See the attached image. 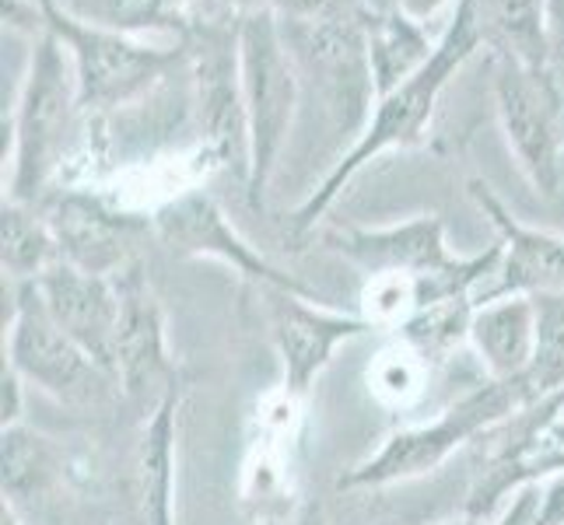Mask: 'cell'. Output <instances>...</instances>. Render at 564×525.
<instances>
[{
	"mask_svg": "<svg viewBox=\"0 0 564 525\" xmlns=\"http://www.w3.org/2000/svg\"><path fill=\"white\" fill-rule=\"evenodd\" d=\"M56 326L85 350V354L116 379V333H120L123 295L116 277H95L70 263L50 266L35 277Z\"/></svg>",
	"mask_w": 564,
	"mask_h": 525,
	"instance_id": "ba28073f",
	"label": "cell"
},
{
	"mask_svg": "<svg viewBox=\"0 0 564 525\" xmlns=\"http://www.w3.org/2000/svg\"><path fill=\"white\" fill-rule=\"evenodd\" d=\"M56 477V452L50 438L14 424L4 427V497L18 501L43 494Z\"/></svg>",
	"mask_w": 564,
	"mask_h": 525,
	"instance_id": "44dd1931",
	"label": "cell"
},
{
	"mask_svg": "<svg viewBox=\"0 0 564 525\" xmlns=\"http://www.w3.org/2000/svg\"><path fill=\"white\" fill-rule=\"evenodd\" d=\"M299 525H326V518H323V508H319V504H308V508L302 512V518H299Z\"/></svg>",
	"mask_w": 564,
	"mask_h": 525,
	"instance_id": "4316f807",
	"label": "cell"
},
{
	"mask_svg": "<svg viewBox=\"0 0 564 525\" xmlns=\"http://www.w3.org/2000/svg\"><path fill=\"white\" fill-rule=\"evenodd\" d=\"M0 414H4V427H14L22 420V375L4 361V375H0Z\"/></svg>",
	"mask_w": 564,
	"mask_h": 525,
	"instance_id": "cb8c5ba5",
	"label": "cell"
},
{
	"mask_svg": "<svg viewBox=\"0 0 564 525\" xmlns=\"http://www.w3.org/2000/svg\"><path fill=\"white\" fill-rule=\"evenodd\" d=\"M495 99H498L505 138H509L527 179L543 197H554L561 186L564 144H561L554 95L547 81H543V74L509 61L498 70Z\"/></svg>",
	"mask_w": 564,
	"mask_h": 525,
	"instance_id": "52a82bcc",
	"label": "cell"
},
{
	"mask_svg": "<svg viewBox=\"0 0 564 525\" xmlns=\"http://www.w3.org/2000/svg\"><path fill=\"white\" fill-rule=\"evenodd\" d=\"M498 525H547V518H543V480L519 483Z\"/></svg>",
	"mask_w": 564,
	"mask_h": 525,
	"instance_id": "603a6c76",
	"label": "cell"
},
{
	"mask_svg": "<svg viewBox=\"0 0 564 525\" xmlns=\"http://www.w3.org/2000/svg\"><path fill=\"white\" fill-rule=\"evenodd\" d=\"M8 364L22 379L35 382L43 393H50L53 400L74 403V406L106 400L109 385L116 382L56 326L35 281L18 284Z\"/></svg>",
	"mask_w": 564,
	"mask_h": 525,
	"instance_id": "5b68a950",
	"label": "cell"
},
{
	"mask_svg": "<svg viewBox=\"0 0 564 525\" xmlns=\"http://www.w3.org/2000/svg\"><path fill=\"white\" fill-rule=\"evenodd\" d=\"M536 302V343L533 361L522 375L530 403L564 396V295H540Z\"/></svg>",
	"mask_w": 564,
	"mask_h": 525,
	"instance_id": "ffe728a7",
	"label": "cell"
},
{
	"mask_svg": "<svg viewBox=\"0 0 564 525\" xmlns=\"http://www.w3.org/2000/svg\"><path fill=\"white\" fill-rule=\"evenodd\" d=\"M239 77L249 120V197L263 207V193L284 147L299 99V77L288 39L270 11H252L239 25Z\"/></svg>",
	"mask_w": 564,
	"mask_h": 525,
	"instance_id": "3957f363",
	"label": "cell"
},
{
	"mask_svg": "<svg viewBox=\"0 0 564 525\" xmlns=\"http://www.w3.org/2000/svg\"><path fill=\"white\" fill-rule=\"evenodd\" d=\"M0 260H4V274L22 281L43 277L50 266L61 263V245L53 239L50 221L43 225L25 210V204H4V221H0Z\"/></svg>",
	"mask_w": 564,
	"mask_h": 525,
	"instance_id": "d6986e66",
	"label": "cell"
},
{
	"mask_svg": "<svg viewBox=\"0 0 564 525\" xmlns=\"http://www.w3.org/2000/svg\"><path fill=\"white\" fill-rule=\"evenodd\" d=\"M432 53L435 50H427V39L421 35L417 22L403 11L372 14V22H368V56H372V77L379 95L393 91L411 74H417L432 61Z\"/></svg>",
	"mask_w": 564,
	"mask_h": 525,
	"instance_id": "ac0fdd59",
	"label": "cell"
},
{
	"mask_svg": "<svg viewBox=\"0 0 564 525\" xmlns=\"http://www.w3.org/2000/svg\"><path fill=\"white\" fill-rule=\"evenodd\" d=\"M438 4H442V0H397V8L406 18H414V22H417V18H424V14H432Z\"/></svg>",
	"mask_w": 564,
	"mask_h": 525,
	"instance_id": "484cf974",
	"label": "cell"
},
{
	"mask_svg": "<svg viewBox=\"0 0 564 525\" xmlns=\"http://www.w3.org/2000/svg\"><path fill=\"white\" fill-rule=\"evenodd\" d=\"M154 228H159V236L176 252H186V256H218L236 270H242V274L252 281H263L278 291H291V295L308 298V287L284 277L281 270L270 266L257 249H249L239 239V231L225 221L218 204L204 197V193H186V197L165 204L159 214H154Z\"/></svg>",
	"mask_w": 564,
	"mask_h": 525,
	"instance_id": "8fae6325",
	"label": "cell"
},
{
	"mask_svg": "<svg viewBox=\"0 0 564 525\" xmlns=\"http://www.w3.org/2000/svg\"><path fill=\"white\" fill-rule=\"evenodd\" d=\"M480 39H488V32L480 25L477 0H459L453 25L445 29L442 43L432 53V61H427L417 74L406 77L403 85H397L393 91L379 95V109H376L372 127H368L361 133V141L347 151V158L326 175V183L302 204V210L295 214L299 228H313L323 218V210L340 197V189L351 183L365 168V162H372L379 151L421 144V130L435 109L438 91L466 61H470V53L480 46Z\"/></svg>",
	"mask_w": 564,
	"mask_h": 525,
	"instance_id": "6da1fadb",
	"label": "cell"
},
{
	"mask_svg": "<svg viewBox=\"0 0 564 525\" xmlns=\"http://www.w3.org/2000/svg\"><path fill=\"white\" fill-rule=\"evenodd\" d=\"M527 389L522 382H498L491 379L477 393L463 396L456 406H449L438 420L424 427H406V431L389 435L382 449L355 466L351 473L340 477V488H386V483L414 480L421 473H432L435 466L449 459L459 445H466L474 435L512 417L519 406H527Z\"/></svg>",
	"mask_w": 564,
	"mask_h": 525,
	"instance_id": "277c9868",
	"label": "cell"
},
{
	"mask_svg": "<svg viewBox=\"0 0 564 525\" xmlns=\"http://www.w3.org/2000/svg\"><path fill=\"white\" fill-rule=\"evenodd\" d=\"M470 340L491 379H522L533 361L536 343V302L530 295H505L495 302H484L474 313Z\"/></svg>",
	"mask_w": 564,
	"mask_h": 525,
	"instance_id": "2e32d148",
	"label": "cell"
},
{
	"mask_svg": "<svg viewBox=\"0 0 564 525\" xmlns=\"http://www.w3.org/2000/svg\"><path fill=\"white\" fill-rule=\"evenodd\" d=\"M442 525H480L477 518H459V522H442Z\"/></svg>",
	"mask_w": 564,
	"mask_h": 525,
	"instance_id": "f1b7e54d",
	"label": "cell"
},
{
	"mask_svg": "<svg viewBox=\"0 0 564 525\" xmlns=\"http://www.w3.org/2000/svg\"><path fill=\"white\" fill-rule=\"evenodd\" d=\"M368 329H376L368 319L323 313V308L305 305V295L281 291L274 302V343L284 368V393L291 400L305 396L334 358V350Z\"/></svg>",
	"mask_w": 564,
	"mask_h": 525,
	"instance_id": "7c38bea8",
	"label": "cell"
},
{
	"mask_svg": "<svg viewBox=\"0 0 564 525\" xmlns=\"http://www.w3.org/2000/svg\"><path fill=\"white\" fill-rule=\"evenodd\" d=\"M239 61L225 50H207L200 61V116L214 154L249 183V120L242 102Z\"/></svg>",
	"mask_w": 564,
	"mask_h": 525,
	"instance_id": "9a60e30c",
	"label": "cell"
},
{
	"mask_svg": "<svg viewBox=\"0 0 564 525\" xmlns=\"http://www.w3.org/2000/svg\"><path fill=\"white\" fill-rule=\"evenodd\" d=\"M176 389L154 406L130 459L133 525H172V462H176Z\"/></svg>",
	"mask_w": 564,
	"mask_h": 525,
	"instance_id": "5bb4252c",
	"label": "cell"
},
{
	"mask_svg": "<svg viewBox=\"0 0 564 525\" xmlns=\"http://www.w3.org/2000/svg\"><path fill=\"white\" fill-rule=\"evenodd\" d=\"M547 32L551 46H564V0H547Z\"/></svg>",
	"mask_w": 564,
	"mask_h": 525,
	"instance_id": "d4e9b609",
	"label": "cell"
},
{
	"mask_svg": "<svg viewBox=\"0 0 564 525\" xmlns=\"http://www.w3.org/2000/svg\"><path fill=\"white\" fill-rule=\"evenodd\" d=\"M368 8H372L376 14H386V11H400L397 8V0H365Z\"/></svg>",
	"mask_w": 564,
	"mask_h": 525,
	"instance_id": "83f0119b",
	"label": "cell"
},
{
	"mask_svg": "<svg viewBox=\"0 0 564 525\" xmlns=\"http://www.w3.org/2000/svg\"><path fill=\"white\" fill-rule=\"evenodd\" d=\"M50 228L56 245H61L64 263L95 277H120L130 266V252L141 231V221L109 210L102 200L64 197L53 210Z\"/></svg>",
	"mask_w": 564,
	"mask_h": 525,
	"instance_id": "4fadbf2b",
	"label": "cell"
},
{
	"mask_svg": "<svg viewBox=\"0 0 564 525\" xmlns=\"http://www.w3.org/2000/svg\"><path fill=\"white\" fill-rule=\"evenodd\" d=\"M39 4H43V25L61 35L74 56L82 106H120L172 64V53L138 46L116 32L77 25L70 14L53 8V0H39Z\"/></svg>",
	"mask_w": 564,
	"mask_h": 525,
	"instance_id": "8992f818",
	"label": "cell"
},
{
	"mask_svg": "<svg viewBox=\"0 0 564 525\" xmlns=\"http://www.w3.org/2000/svg\"><path fill=\"white\" fill-rule=\"evenodd\" d=\"M291 22H372V8L365 0H284Z\"/></svg>",
	"mask_w": 564,
	"mask_h": 525,
	"instance_id": "7402d4cb",
	"label": "cell"
},
{
	"mask_svg": "<svg viewBox=\"0 0 564 525\" xmlns=\"http://www.w3.org/2000/svg\"><path fill=\"white\" fill-rule=\"evenodd\" d=\"M123 313H120V333H116V385L130 400H165L176 382H172V364L165 354V322L159 298L151 295L148 281L138 266H127L120 277Z\"/></svg>",
	"mask_w": 564,
	"mask_h": 525,
	"instance_id": "9c48e42d",
	"label": "cell"
},
{
	"mask_svg": "<svg viewBox=\"0 0 564 525\" xmlns=\"http://www.w3.org/2000/svg\"><path fill=\"white\" fill-rule=\"evenodd\" d=\"M74 106H82L74 56L61 43V35L46 29L39 39V50L32 53V67L14 116V204H32L50 183L67 144Z\"/></svg>",
	"mask_w": 564,
	"mask_h": 525,
	"instance_id": "7a4b0ae2",
	"label": "cell"
},
{
	"mask_svg": "<svg viewBox=\"0 0 564 525\" xmlns=\"http://www.w3.org/2000/svg\"><path fill=\"white\" fill-rule=\"evenodd\" d=\"M480 25L488 39L509 50V61L536 74L547 70L551 32H547V0H477Z\"/></svg>",
	"mask_w": 564,
	"mask_h": 525,
	"instance_id": "e0dca14e",
	"label": "cell"
},
{
	"mask_svg": "<svg viewBox=\"0 0 564 525\" xmlns=\"http://www.w3.org/2000/svg\"><path fill=\"white\" fill-rule=\"evenodd\" d=\"M470 197L495 221L501 236V263L495 270V284L484 291L480 302H495L505 295H564V239L551 231L522 228L509 210L498 204L484 183H470Z\"/></svg>",
	"mask_w": 564,
	"mask_h": 525,
	"instance_id": "30bf717a",
	"label": "cell"
}]
</instances>
